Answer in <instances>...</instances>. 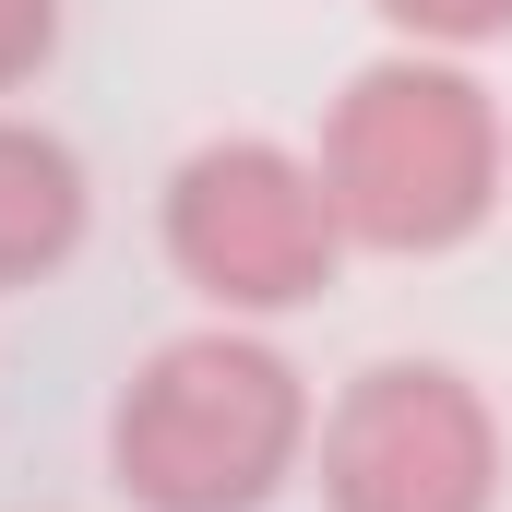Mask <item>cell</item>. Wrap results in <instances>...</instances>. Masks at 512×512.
<instances>
[{
    "instance_id": "cell-3",
    "label": "cell",
    "mask_w": 512,
    "mask_h": 512,
    "mask_svg": "<svg viewBox=\"0 0 512 512\" xmlns=\"http://www.w3.org/2000/svg\"><path fill=\"white\" fill-rule=\"evenodd\" d=\"M155 251L203 298V322H298L346 274V215L310 167V143L215 131L155 179Z\"/></svg>"
},
{
    "instance_id": "cell-4",
    "label": "cell",
    "mask_w": 512,
    "mask_h": 512,
    "mask_svg": "<svg viewBox=\"0 0 512 512\" xmlns=\"http://www.w3.org/2000/svg\"><path fill=\"white\" fill-rule=\"evenodd\" d=\"M322 512H501L512 429L477 370L453 358H370L346 370L310 429Z\"/></svg>"
},
{
    "instance_id": "cell-6",
    "label": "cell",
    "mask_w": 512,
    "mask_h": 512,
    "mask_svg": "<svg viewBox=\"0 0 512 512\" xmlns=\"http://www.w3.org/2000/svg\"><path fill=\"white\" fill-rule=\"evenodd\" d=\"M370 24H382L393 48L477 60V48H501V36H512V0H370Z\"/></svg>"
},
{
    "instance_id": "cell-7",
    "label": "cell",
    "mask_w": 512,
    "mask_h": 512,
    "mask_svg": "<svg viewBox=\"0 0 512 512\" xmlns=\"http://www.w3.org/2000/svg\"><path fill=\"white\" fill-rule=\"evenodd\" d=\"M60 60V0H0V108Z\"/></svg>"
},
{
    "instance_id": "cell-5",
    "label": "cell",
    "mask_w": 512,
    "mask_h": 512,
    "mask_svg": "<svg viewBox=\"0 0 512 512\" xmlns=\"http://www.w3.org/2000/svg\"><path fill=\"white\" fill-rule=\"evenodd\" d=\"M96 239V179L72 155V131L0 108V298L72 274V251Z\"/></svg>"
},
{
    "instance_id": "cell-2",
    "label": "cell",
    "mask_w": 512,
    "mask_h": 512,
    "mask_svg": "<svg viewBox=\"0 0 512 512\" xmlns=\"http://www.w3.org/2000/svg\"><path fill=\"white\" fill-rule=\"evenodd\" d=\"M346 251L382 262H441L465 239H489V215L512 203V120L477 84V60L441 48H382L334 84L322 143H310Z\"/></svg>"
},
{
    "instance_id": "cell-1",
    "label": "cell",
    "mask_w": 512,
    "mask_h": 512,
    "mask_svg": "<svg viewBox=\"0 0 512 512\" xmlns=\"http://www.w3.org/2000/svg\"><path fill=\"white\" fill-rule=\"evenodd\" d=\"M322 393L262 322H191L108 393V489L131 512H274L310 477Z\"/></svg>"
}]
</instances>
